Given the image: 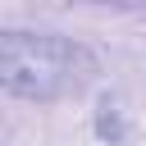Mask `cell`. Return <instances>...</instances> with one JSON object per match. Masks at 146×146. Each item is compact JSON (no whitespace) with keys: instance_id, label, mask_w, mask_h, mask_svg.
<instances>
[{"instance_id":"1","label":"cell","mask_w":146,"mask_h":146,"mask_svg":"<svg viewBox=\"0 0 146 146\" xmlns=\"http://www.w3.org/2000/svg\"><path fill=\"white\" fill-rule=\"evenodd\" d=\"M64 68H68V50L50 36L9 32L0 41V73H5V87L18 96H50L64 82Z\"/></svg>"}]
</instances>
